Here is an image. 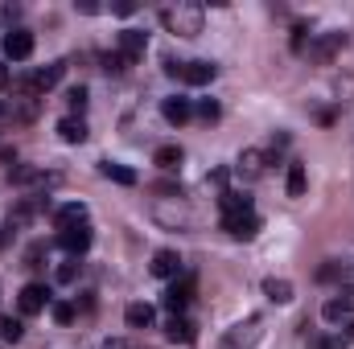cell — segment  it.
I'll return each mask as SVG.
<instances>
[{
  "instance_id": "obj_16",
  "label": "cell",
  "mask_w": 354,
  "mask_h": 349,
  "mask_svg": "<svg viewBox=\"0 0 354 349\" xmlns=\"http://www.w3.org/2000/svg\"><path fill=\"white\" fill-rule=\"evenodd\" d=\"M161 115H165L169 123H185V119L194 115V103H189V99H181V94H174V99H165V103H161Z\"/></svg>"
},
{
  "instance_id": "obj_37",
  "label": "cell",
  "mask_w": 354,
  "mask_h": 349,
  "mask_svg": "<svg viewBox=\"0 0 354 349\" xmlns=\"http://www.w3.org/2000/svg\"><path fill=\"white\" fill-rule=\"evenodd\" d=\"M103 349H132L124 337H111V341H103Z\"/></svg>"
},
{
  "instance_id": "obj_21",
  "label": "cell",
  "mask_w": 354,
  "mask_h": 349,
  "mask_svg": "<svg viewBox=\"0 0 354 349\" xmlns=\"http://www.w3.org/2000/svg\"><path fill=\"white\" fill-rule=\"evenodd\" d=\"M99 173L111 177V181H120V185H136V173H132L128 165H115V161H103V165H99Z\"/></svg>"
},
{
  "instance_id": "obj_27",
  "label": "cell",
  "mask_w": 354,
  "mask_h": 349,
  "mask_svg": "<svg viewBox=\"0 0 354 349\" xmlns=\"http://www.w3.org/2000/svg\"><path fill=\"white\" fill-rule=\"evenodd\" d=\"M128 66H132V62H128L120 50H115V54H103V70H107V74H124Z\"/></svg>"
},
{
  "instance_id": "obj_39",
  "label": "cell",
  "mask_w": 354,
  "mask_h": 349,
  "mask_svg": "<svg viewBox=\"0 0 354 349\" xmlns=\"http://www.w3.org/2000/svg\"><path fill=\"white\" fill-rule=\"evenodd\" d=\"M346 341H354V317L346 321Z\"/></svg>"
},
{
  "instance_id": "obj_19",
  "label": "cell",
  "mask_w": 354,
  "mask_h": 349,
  "mask_svg": "<svg viewBox=\"0 0 354 349\" xmlns=\"http://www.w3.org/2000/svg\"><path fill=\"white\" fill-rule=\"evenodd\" d=\"M165 337H169V341H177V346H189V341H194V325H189L185 317H169Z\"/></svg>"
},
{
  "instance_id": "obj_22",
  "label": "cell",
  "mask_w": 354,
  "mask_h": 349,
  "mask_svg": "<svg viewBox=\"0 0 354 349\" xmlns=\"http://www.w3.org/2000/svg\"><path fill=\"white\" fill-rule=\"evenodd\" d=\"M305 189H309L305 165H288V197H305Z\"/></svg>"
},
{
  "instance_id": "obj_20",
  "label": "cell",
  "mask_w": 354,
  "mask_h": 349,
  "mask_svg": "<svg viewBox=\"0 0 354 349\" xmlns=\"http://www.w3.org/2000/svg\"><path fill=\"white\" fill-rule=\"evenodd\" d=\"M264 296L268 300H276V304H288V300H292V283L272 275V279H264Z\"/></svg>"
},
{
  "instance_id": "obj_38",
  "label": "cell",
  "mask_w": 354,
  "mask_h": 349,
  "mask_svg": "<svg viewBox=\"0 0 354 349\" xmlns=\"http://www.w3.org/2000/svg\"><path fill=\"white\" fill-rule=\"evenodd\" d=\"M79 12H87L91 17V12H99V4H95V0H79Z\"/></svg>"
},
{
  "instance_id": "obj_8",
  "label": "cell",
  "mask_w": 354,
  "mask_h": 349,
  "mask_svg": "<svg viewBox=\"0 0 354 349\" xmlns=\"http://www.w3.org/2000/svg\"><path fill=\"white\" fill-rule=\"evenodd\" d=\"M91 239H95V235H91V222H83V226H71V230H62V235H58L62 251H71V255H83V251L91 247Z\"/></svg>"
},
{
  "instance_id": "obj_11",
  "label": "cell",
  "mask_w": 354,
  "mask_h": 349,
  "mask_svg": "<svg viewBox=\"0 0 354 349\" xmlns=\"http://www.w3.org/2000/svg\"><path fill=\"white\" fill-rule=\"evenodd\" d=\"M214 74H218L214 62H181V79L189 87H206V83H214Z\"/></svg>"
},
{
  "instance_id": "obj_40",
  "label": "cell",
  "mask_w": 354,
  "mask_h": 349,
  "mask_svg": "<svg viewBox=\"0 0 354 349\" xmlns=\"http://www.w3.org/2000/svg\"><path fill=\"white\" fill-rule=\"evenodd\" d=\"M8 111H12V107H8V103H4V99H0V119H4V115H8Z\"/></svg>"
},
{
  "instance_id": "obj_24",
  "label": "cell",
  "mask_w": 354,
  "mask_h": 349,
  "mask_svg": "<svg viewBox=\"0 0 354 349\" xmlns=\"http://www.w3.org/2000/svg\"><path fill=\"white\" fill-rule=\"evenodd\" d=\"M21 333H25V325L17 317H4L0 312V341H21Z\"/></svg>"
},
{
  "instance_id": "obj_28",
  "label": "cell",
  "mask_w": 354,
  "mask_h": 349,
  "mask_svg": "<svg viewBox=\"0 0 354 349\" xmlns=\"http://www.w3.org/2000/svg\"><path fill=\"white\" fill-rule=\"evenodd\" d=\"M50 312H54V321H58V325H71V321H75V304H66V300L50 304Z\"/></svg>"
},
{
  "instance_id": "obj_1",
  "label": "cell",
  "mask_w": 354,
  "mask_h": 349,
  "mask_svg": "<svg viewBox=\"0 0 354 349\" xmlns=\"http://www.w3.org/2000/svg\"><path fill=\"white\" fill-rule=\"evenodd\" d=\"M161 21H165V29L177 33V37H198L206 12H202V4H194V0H177V4H165V8H161Z\"/></svg>"
},
{
  "instance_id": "obj_5",
  "label": "cell",
  "mask_w": 354,
  "mask_h": 349,
  "mask_svg": "<svg viewBox=\"0 0 354 349\" xmlns=\"http://www.w3.org/2000/svg\"><path fill=\"white\" fill-rule=\"evenodd\" d=\"M17 304H21L25 317H37V312L50 308V288H46V283H25L21 296H17Z\"/></svg>"
},
{
  "instance_id": "obj_17",
  "label": "cell",
  "mask_w": 354,
  "mask_h": 349,
  "mask_svg": "<svg viewBox=\"0 0 354 349\" xmlns=\"http://www.w3.org/2000/svg\"><path fill=\"white\" fill-rule=\"evenodd\" d=\"M58 136H62L66 144H83V140H87V123H83L79 115H66V119H58Z\"/></svg>"
},
{
  "instance_id": "obj_10",
  "label": "cell",
  "mask_w": 354,
  "mask_h": 349,
  "mask_svg": "<svg viewBox=\"0 0 354 349\" xmlns=\"http://www.w3.org/2000/svg\"><path fill=\"white\" fill-rule=\"evenodd\" d=\"M145 50H149V37H145L140 29H124V33H120V54H124L128 62H140Z\"/></svg>"
},
{
  "instance_id": "obj_30",
  "label": "cell",
  "mask_w": 354,
  "mask_h": 349,
  "mask_svg": "<svg viewBox=\"0 0 354 349\" xmlns=\"http://www.w3.org/2000/svg\"><path fill=\"white\" fill-rule=\"evenodd\" d=\"M198 115H202L206 123H214V119H218V103H214V99H202V103H198Z\"/></svg>"
},
{
  "instance_id": "obj_23",
  "label": "cell",
  "mask_w": 354,
  "mask_h": 349,
  "mask_svg": "<svg viewBox=\"0 0 354 349\" xmlns=\"http://www.w3.org/2000/svg\"><path fill=\"white\" fill-rule=\"evenodd\" d=\"M351 271H354L351 263L334 259V263H326V267H322V271H317V279H322V283H334V279H346V275H351Z\"/></svg>"
},
{
  "instance_id": "obj_29",
  "label": "cell",
  "mask_w": 354,
  "mask_h": 349,
  "mask_svg": "<svg viewBox=\"0 0 354 349\" xmlns=\"http://www.w3.org/2000/svg\"><path fill=\"white\" fill-rule=\"evenodd\" d=\"M66 103H71V111H83V107H87V87H71Z\"/></svg>"
},
{
  "instance_id": "obj_15",
  "label": "cell",
  "mask_w": 354,
  "mask_h": 349,
  "mask_svg": "<svg viewBox=\"0 0 354 349\" xmlns=\"http://www.w3.org/2000/svg\"><path fill=\"white\" fill-rule=\"evenodd\" d=\"M124 321H128V329H149V325L157 321V308H153V304H145V300H136V304H128Z\"/></svg>"
},
{
  "instance_id": "obj_31",
  "label": "cell",
  "mask_w": 354,
  "mask_h": 349,
  "mask_svg": "<svg viewBox=\"0 0 354 349\" xmlns=\"http://www.w3.org/2000/svg\"><path fill=\"white\" fill-rule=\"evenodd\" d=\"M41 255H46V247H41V243H33V247L25 251V267H41Z\"/></svg>"
},
{
  "instance_id": "obj_36",
  "label": "cell",
  "mask_w": 354,
  "mask_h": 349,
  "mask_svg": "<svg viewBox=\"0 0 354 349\" xmlns=\"http://www.w3.org/2000/svg\"><path fill=\"white\" fill-rule=\"evenodd\" d=\"M8 87H12V74H8V66L0 62V90H8Z\"/></svg>"
},
{
  "instance_id": "obj_13",
  "label": "cell",
  "mask_w": 354,
  "mask_h": 349,
  "mask_svg": "<svg viewBox=\"0 0 354 349\" xmlns=\"http://www.w3.org/2000/svg\"><path fill=\"white\" fill-rule=\"evenodd\" d=\"M87 222V206L83 201H71V206H58V214H54V226L58 230H71V226H83Z\"/></svg>"
},
{
  "instance_id": "obj_25",
  "label": "cell",
  "mask_w": 354,
  "mask_h": 349,
  "mask_svg": "<svg viewBox=\"0 0 354 349\" xmlns=\"http://www.w3.org/2000/svg\"><path fill=\"white\" fill-rule=\"evenodd\" d=\"M243 210H252V197H243V193H223V214H243Z\"/></svg>"
},
{
  "instance_id": "obj_2",
  "label": "cell",
  "mask_w": 354,
  "mask_h": 349,
  "mask_svg": "<svg viewBox=\"0 0 354 349\" xmlns=\"http://www.w3.org/2000/svg\"><path fill=\"white\" fill-rule=\"evenodd\" d=\"M342 46H346V33H317V37L305 46V54H309L317 66H330V62L342 54Z\"/></svg>"
},
{
  "instance_id": "obj_26",
  "label": "cell",
  "mask_w": 354,
  "mask_h": 349,
  "mask_svg": "<svg viewBox=\"0 0 354 349\" xmlns=\"http://www.w3.org/2000/svg\"><path fill=\"white\" fill-rule=\"evenodd\" d=\"M153 161H157L161 169H177V165H181V148H177V144H165V148H157Z\"/></svg>"
},
{
  "instance_id": "obj_4",
  "label": "cell",
  "mask_w": 354,
  "mask_h": 349,
  "mask_svg": "<svg viewBox=\"0 0 354 349\" xmlns=\"http://www.w3.org/2000/svg\"><path fill=\"white\" fill-rule=\"evenodd\" d=\"M223 230H227L231 239H243V243H252V239L260 235V218H256L252 210H243V214H223Z\"/></svg>"
},
{
  "instance_id": "obj_6",
  "label": "cell",
  "mask_w": 354,
  "mask_h": 349,
  "mask_svg": "<svg viewBox=\"0 0 354 349\" xmlns=\"http://www.w3.org/2000/svg\"><path fill=\"white\" fill-rule=\"evenodd\" d=\"M161 300H165V308H169L174 317H181V308L194 300V275H181V279H174V283H169V292H165Z\"/></svg>"
},
{
  "instance_id": "obj_18",
  "label": "cell",
  "mask_w": 354,
  "mask_h": 349,
  "mask_svg": "<svg viewBox=\"0 0 354 349\" xmlns=\"http://www.w3.org/2000/svg\"><path fill=\"white\" fill-rule=\"evenodd\" d=\"M62 74H66V62H50L46 70H37V74H33V87L46 94L50 87H58V83H62Z\"/></svg>"
},
{
  "instance_id": "obj_14",
  "label": "cell",
  "mask_w": 354,
  "mask_h": 349,
  "mask_svg": "<svg viewBox=\"0 0 354 349\" xmlns=\"http://www.w3.org/2000/svg\"><path fill=\"white\" fill-rule=\"evenodd\" d=\"M149 271H153L157 279H174L177 271H181V255H177V251H157L153 263H149Z\"/></svg>"
},
{
  "instance_id": "obj_33",
  "label": "cell",
  "mask_w": 354,
  "mask_h": 349,
  "mask_svg": "<svg viewBox=\"0 0 354 349\" xmlns=\"http://www.w3.org/2000/svg\"><path fill=\"white\" fill-rule=\"evenodd\" d=\"M313 349H346V346H342V337H317Z\"/></svg>"
},
{
  "instance_id": "obj_7",
  "label": "cell",
  "mask_w": 354,
  "mask_h": 349,
  "mask_svg": "<svg viewBox=\"0 0 354 349\" xmlns=\"http://www.w3.org/2000/svg\"><path fill=\"white\" fill-rule=\"evenodd\" d=\"M29 54H33V33H29V29H8V33H4V58L25 62Z\"/></svg>"
},
{
  "instance_id": "obj_32",
  "label": "cell",
  "mask_w": 354,
  "mask_h": 349,
  "mask_svg": "<svg viewBox=\"0 0 354 349\" xmlns=\"http://www.w3.org/2000/svg\"><path fill=\"white\" fill-rule=\"evenodd\" d=\"M75 275H79V263H62V267H58V279H62V283H71Z\"/></svg>"
},
{
  "instance_id": "obj_12",
  "label": "cell",
  "mask_w": 354,
  "mask_h": 349,
  "mask_svg": "<svg viewBox=\"0 0 354 349\" xmlns=\"http://www.w3.org/2000/svg\"><path fill=\"white\" fill-rule=\"evenodd\" d=\"M351 308H354V292H338L334 300H326L322 317H326L330 325H338V321H351Z\"/></svg>"
},
{
  "instance_id": "obj_35",
  "label": "cell",
  "mask_w": 354,
  "mask_h": 349,
  "mask_svg": "<svg viewBox=\"0 0 354 349\" xmlns=\"http://www.w3.org/2000/svg\"><path fill=\"white\" fill-rule=\"evenodd\" d=\"M17 17H21V8H12V4H4V8H0V21H4V25H12Z\"/></svg>"
},
{
  "instance_id": "obj_34",
  "label": "cell",
  "mask_w": 354,
  "mask_h": 349,
  "mask_svg": "<svg viewBox=\"0 0 354 349\" xmlns=\"http://www.w3.org/2000/svg\"><path fill=\"white\" fill-rule=\"evenodd\" d=\"M111 12H120V17H128V12H136V4H132V0H115V4H111Z\"/></svg>"
},
{
  "instance_id": "obj_9",
  "label": "cell",
  "mask_w": 354,
  "mask_h": 349,
  "mask_svg": "<svg viewBox=\"0 0 354 349\" xmlns=\"http://www.w3.org/2000/svg\"><path fill=\"white\" fill-rule=\"evenodd\" d=\"M264 169H268V152L264 148H243V152H239V177L256 181V177H264Z\"/></svg>"
},
{
  "instance_id": "obj_3",
  "label": "cell",
  "mask_w": 354,
  "mask_h": 349,
  "mask_svg": "<svg viewBox=\"0 0 354 349\" xmlns=\"http://www.w3.org/2000/svg\"><path fill=\"white\" fill-rule=\"evenodd\" d=\"M260 337H264V321H260V317H248V321H239L235 329H227L223 346L227 349H252Z\"/></svg>"
}]
</instances>
